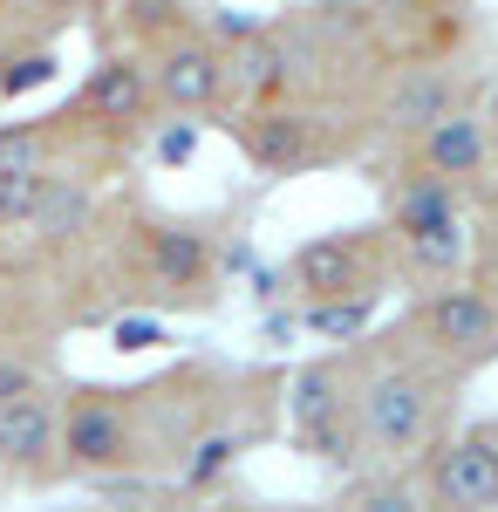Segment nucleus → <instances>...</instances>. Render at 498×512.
Wrapping results in <instances>:
<instances>
[{"label": "nucleus", "instance_id": "18", "mask_svg": "<svg viewBox=\"0 0 498 512\" xmlns=\"http://www.w3.org/2000/svg\"><path fill=\"white\" fill-rule=\"evenodd\" d=\"M28 383H35V376H28V369H21V362H0V396L28 390Z\"/></svg>", "mask_w": 498, "mask_h": 512}, {"label": "nucleus", "instance_id": "17", "mask_svg": "<svg viewBox=\"0 0 498 512\" xmlns=\"http://www.w3.org/2000/svg\"><path fill=\"white\" fill-rule=\"evenodd\" d=\"M48 69H55V62H41V55H35V62H21V69L7 76V89H28V82H41V76H48Z\"/></svg>", "mask_w": 498, "mask_h": 512}, {"label": "nucleus", "instance_id": "13", "mask_svg": "<svg viewBox=\"0 0 498 512\" xmlns=\"http://www.w3.org/2000/svg\"><path fill=\"white\" fill-rule=\"evenodd\" d=\"M82 110L103 123H144L151 117V76H144V62H130V55L96 62L89 82H82Z\"/></svg>", "mask_w": 498, "mask_h": 512}, {"label": "nucleus", "instance_id": "2", "mask_svg": "<svg viewBox=\"0 0 498 512\" xmlns=\"http://www.w3.org/2000/svg\"><path fill=\"white\" fill-rule=\"evenodd\" d=\"M403 342H410L417 355H430L444 376L485 369V362L498 355V308H492V294L464 287L458 274L437 280L423 301H410V315H403Z\"/></svg>", "mask_w": 498, "mask_h": 512}, {"label": "nucleus", "instance_id": "8", "mask_svg": "<svg viewBox=\"0 0 498 512\" xmlns=\"http://www.w3.org/2000/svg\"><path fill=\"white\" fill-rule=\"evenodd\" d=\"M239 144H246V158L260 164L267 178H301V171H314V164L335 158L321 117L280 110V103H253V110L239 117Z\"/></svg>", "mask_w": 498, "mask_h": 512}, {"label": "nucleus", "instance_id": "15", "mask_svg": "<svg viewBox=\"0 0 498 512\" xmlns=\"http://www.w3.org/2000/svg\"><path fill=\"white\" fill-rule=\"evenodd\" d=\"M123 7V28L137 41H164L185 28V0H116Z\"/></svg>", "mask_w": 498, "mask_h": 512}, {"label": "nucleus", "instance_id": "16", "mask_svg": "<svg viewBox=\"0 0 498 512\" xmlns=\"http://www.w3.org/2000/svg\"><path fill=\"white\" fill-rule=\"evenodd\" d=\"M478 123H485V130L498 137V69L485 76V96H478Z\"/></svg>", "mask_w": 498, "mask_h": 512}, {"label": "nucleus", "instance_id": "6", "mask_svg": "<svg viewBox=\"0 0 498 512\" xmlns=\"http://www.w3.org/2000/svg\"><path fill=\"white\" fill-rule=\"evenodd\" d=\"M423 499L458 506V512H492L498 506V431L430 437L423 444Z\"/></svg>", "mask_w": 498, "mask_h": 512}, {"label": "nucleus", "instance_id": "4", "mask_svg": "<svg viewBox=\"0 0 498 512\" xmlns=\"http://www.w3.org/2000/svg\"><path fill=\"white\" fill-rule=\"evenodd\" d=\"M287 431L307 458L321 465H355L362 437H355V390H348V355L335 362H307L294 376V396H287Z\"/></svg>", "mask_w": 498, "mask_h": 512}, {"label": "nucleus", "instance_id": "5", "mask_svg": "<svg viewBox=\"0 0 498 512\" xmlns=\"http://www.w3.org/2000/svg\"><path fill=\"white\" fill-rule=\"evenodd\" d=\"M287 280L301 301H342V294H383V239L369 233H321L294 246Z\"/></svg>", "mask_w": 498, "mask_h": 512}, {"label": "nucleus", "instance_id": "11", "mask_svg": "<svg viewBox=\"0 0 498 512\" xmlns=\"http://www.w3.org/2000/svg\"><path fill=\"white\" fill-rule=\"evenodd\" d=\"M410 164L423 171H437V178H478L485 164H492V130L471 117V110H437L430 123H417V144H410Z\"/></svg>", "mask_w": 498, "mask_h": 512}, {"label": "nucleus", "instance_id": "7", "mask_svg": "<svg viewBox=\"0 0 498 512\" xmlns=\"http://www.w3.org/2000/svg\"><path fill=\"white\" fill-rule=\"evenodd\" d=\"M144 76H151V103L178 110V117H198V110L226 103V55H219L212 35H192V28L157 41Z\"/></svg>", "mask_w": 498, "mask_h": 512}, {"label": "nucleus", "instance_id": "3", "mask_svg": "<svg viewBox=\"0 0 498 512\" xmlns=\"http://www.w3.org/2000/svg\"><path fill=\"white\" fill-rule=\"evenodd\" d=\"M389 233L396 253L410 260V274L423 280H451L464 267V212H458V185L410 164V178L389 192Z\"/></svg>", "mask_w": 498, "mask_h": 512}, {"label": "nucleus", "instance_id": "14", "mask_svg": "<svg viewBox=\"0 0 498 512\" xmlns=\"http://www.w3.org/2000/svg\"><path fill=\"white\" fill-rule=\"evenodd\" d=\"M151 280L157 287H185V294H198V287H212V246H205V233H192V226H151Z\"/></svg>", "mask_w": 498, "mask_h": 512}, {"label": "nucleus", "instance_id": "1", "mask_svg": "<svg viewBox=\"0 0 498 512\" xmlns=\"http://www.w3.org/2000/svg\"><path fill=\"white\" fill-rule=\"evenodd\" d=\"M348 390H355V437L376 465H403L417 458L423 444L437 437V390H444V369L403 349H369L362 362H348Z\"/></svg>", "mask_w": 498, "mask_h": 512}, {"label": "nucleus", "instance_id": "10", "mask_svg": "<svg viewBox=\"0 0 498 512\" xmlns=\"http://www.w3.org/2000/svg\"><path fill=\"white\" fill-rule=\"evenodd\" d=\"M62 458V410L48 403L41 383L0 396V465L14 478H48Z\"/></svg>", "mask_w": 498, "mask_h": 512}, {"label": "nucleus", "instance_id": "12", "mask_svg": "<svg viewBox=\"0 0 498 512\" xmlns=\"http://www.w3.org/2000/svg\"><path fill=\"white\" fill-rule=\"evenodd\" d=\"M219 55H226V89L246 110H253V103H280V89H287V48H280V35L239 28L232 48H219Z\"/></svg>", "mask_w": 498, "mask_h": 512}, {"label": "nucleus", "instance_id": "19", "mask_svg": "<svg viewBox=\"0 0 498 512\" xmlns=\"http://www.w3.org/2000/svg\"><path fill=\"white\" fill-rule=\"evenodd\" d=\"M48 7H62V14H76V7H89V0H48Z\"/></svg>", "mask_w": 498, "mask_h": 512}, {"label": "nucleus", "instance_id": "9", "mask_svg": "<svg viewBox=\"0 0 498 512\" xmlns=\"http://www.w3.org/2000/svg\"><path fill=\"white\" fill-rule=\"evenodd\" d=\"M137 458V437H130V410L103 390H82L69 396V410H62V465L69 472H123Z\"/></svg>", "mask_w": 498, "mask_h": 512}]
</instances>
